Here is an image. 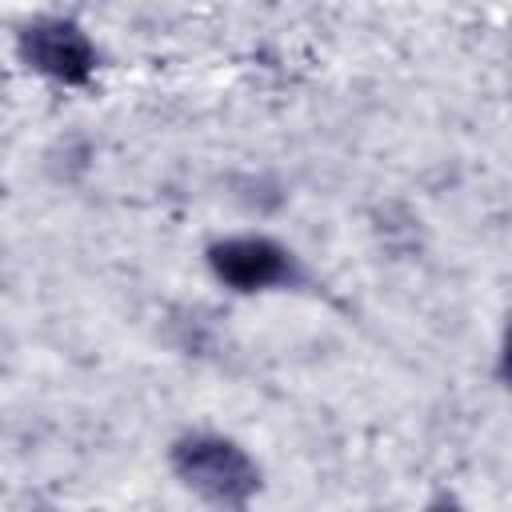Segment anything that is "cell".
<instances>
[{"mask_svg": "<svg viewBox=\"0 0 512 512\" xmlns=\"http://www.w3.org/2000/svg\"><path fill=\"white\" fill-rule=\"evenodd\" d=\"M204 260H208V272L228 292H240V296L292 292V288H304L312 280L304 260L288 244H280L276 236H264V232L220 236L208 244Z\"/></svg>", "mask_w": 512, "mask_h": 512, "instance_id": "7a4b0ae2", "label": "cell"}, {"mask_svg": "<svg viewBox=\"0 0 512 512\" xmlns=\"http://www.w3.org/2000/svg\"><path fill=\"white\" fill-rule=\"evenodd\" d=\"M168 464L176 480L208 504L244 508L260 492V464L224 432H184L168 448Z\"/></svg>", "mask_w": 512, "mask_h": 512, "instance_id": "6da1fadb", "label": "cell"}, {"mask_svg": "<svg viewBox=\"0 0 512 512\" xmlns=\"http://www.w3.org/2000/svg\"><path fill=\"white\" fill-rule=\"evenodd\" d=\"M16 56L28 72H36L60 88H88L100 68L96 40L68 16L24 20L16 32Z\"/></svg>", "mask_w": 512, "mask_h": 512, "instance_id": "3957f363", "label": "cell"}]
</instances>
